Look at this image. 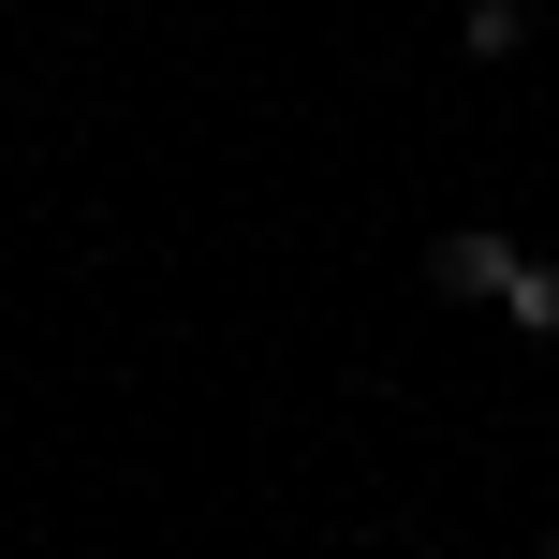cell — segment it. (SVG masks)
I'll list each match as a JSON object with an SVG mask.
<instances>
[{"mask_svg": "<svg viewBox=\"0 0 559 559\" xmlns=\"http://www.w3.org/2000/svg\"><path fill=\"white\" fill-rule=\"evenodd\" d=\"M515 265H531V251H515L501 222H456L442 236V295H515Z\"/></svg>", "mask_w": 559, "mask_h": 559, "instance_id": "obj_1", "label": "cell"}, {"mask_svg": "<svg viewBox=\"0 0 559 559\" xmlns=\"http://www.w3.org/2000/svg\"><path fill=\"white\" fill-rule=\"evenodd\" d=\"M501 324H515V338H559V265H515V295H501Z\"/></svg>", "mask_w": 559, "mask_h": 559, "instance_id": "obj_2", "label": "cell"}, {"mask_svg": "<svg viewBox=\"0 0 559 559\" xmlns=\"http://www.w3.org/2000/svg\"><path fill=\"white\" fill-rule=\"evenodd\" d=\"M531 45V0H472V59H515Z\"/></svg>", "mask_w": 559, "mask_h": 559, "instance_id": "obj_3", "label": "cell"}, {"mask_svg": "<svg viewBox=\"0 0 559 559\" xmlns=\"http://www.w3.org/2000/svg\"><path fill=\"white\" fill-rule=\"evenodd\" d=\"M545 559H559V531H545Z\"/></svg>", "mask_w": 559, "mask_h": 559, "instance_id": "obj_4", "label": "cell"}]
</instances>
